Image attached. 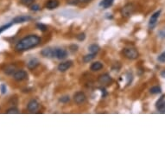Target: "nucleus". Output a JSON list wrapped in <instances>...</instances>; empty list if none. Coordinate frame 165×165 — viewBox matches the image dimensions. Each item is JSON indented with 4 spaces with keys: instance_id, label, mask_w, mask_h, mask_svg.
Masks as SVG:
<instances>
[{
    "instance_id": "obj_15",
    "label": "nucleus",
    "mask_w": 165,
    "mask_h": 165,
    "mask_svg": "<svg viewBox=\"0 0 165 165\" xmlns=\"http://www.w3.org/2000/svg\"><path fill=\"white\" fill-rule=\"evenodd\" d=\"M102 68H103V64L100 62H94L93 64H92L91 67H90V69L92 71H94V72L99 71V70H100Z\"/></svg>"
},
{
    "instance_id": "obj_30",
    "label": "nucleus",
    "mask_w": 165,
    "mask_h": 165,
    "mask_svg": "<svg viewBox=\"0 0 165 165\" xmlns=\"http://www.w3.org/2000/svg\"><path fill=\"white\" fill-rule=\"evenodd\" d=\"M0 90H1V93H2L3 94H5L6 93V90H7L6 86H5V84H2L1 86H0Z\"/></svg>"
},
{
    "instance_id": "obj_26",
    "label": "nucleus",
    "mask_w": 165,
    "mask_h": 165,
    "mask_svg": "<svg viewBox=\"0 0 165 165\" xmlns=\"http://www.w3.org/2000/svg\"><path fill=\"white\" fill-rule=\"evenodd\" d=\"M69 100H70V98H69V96H67V95L62 96V97H61L60 100H59V101L62 102V103H67V102H69Z\"/></svg>"
},
{
    "instance_id": "obj_22",
    "label": "nucleus",
    "mask_w": 165,
    "mask_h": 165,
    "mask_svg": "<svg viewBox=\"0 0 165 165\" xmlns=\"http://www.w3.org/2000/svg\"><path fill=\"white\" fill-rule=\"evenodd\" d=\"M6 113L8 114H17V113H19V110H18L17 108L16 107H12V108H10L8 109L7 111H6Z\"/></svg>"
},
{
    "instance_id": "obj_25",
    "label": "nucleus",
    "mask_w": 165,
    "mask_h": 165,
    "mask_svg": "<svg viewBox=\"0 0 165 165\" xmlns=\"http://www.w3.org/2000/svg\"><path fill=\"white\" fill-rule=\"evenodd\" d=\"M36 28H37L38 29H40L41 31H46L48 29L47 25H45L43 24H36Z\"/></svg>"
},
{
    "instance_id": "obj_1",
    "label": "nucleus",
    "mask_w": 165,
    "mask_h": 165,
    "mask_svg": "<svg viewBox=\"0 0 165 165\" xmlns=\"http://www.w3.org/2000/svg\"><path fill=\"white\" fill-rule=\"evenodd\" d=\"M41 43V38L39 36L35 35H29L26 37L23 38L19 43H18L15 49L17 52H21V51H25L28 49H30L34 47H36L38 44Z\"/></svg>"
},
{
    "instance_id": "obj_34",
    "label": "nucleus",
    "mask_w": 165,
    "mask_h": 165,
    "mask_svg": "<svg viewBox=\"0 0 165 165\" xmlns=\"http://www.w3.org/2000/svg\"><path fill=\"white\" fill-rule=\"evenodd\" d=\"M78 1H79V3H84V4H86V3H89L91 1H93V0H78Z\"/></svg>"
},
{
    "instance_id": "obj_18",
    "label": "nucleus",
    "mask_w": 165,
    "mask_h": 165,
    "mask_svg": "<svg viewBox=\"0 0 165 165\" xmlns=\"http://www.w3.org/2000/svg\"><path fill=\"white\" fill-rule=\"evenodd\" d=\"M38 65H39V61L37 59H32V60H30L28 62L27 67L29 69H34V68H35L36 67H37Z\"/></svg>"
},
{
    "instance_id": "obj_36",
    "label": "nucleus",
    "mask_w": 165,
    "mask_h": 165,
    "mask_svg": "<svg viewBox=\"0 0 165 165\" xmlns=\"http://www.w3.org/2000/svg\"><path fill=\"white\" fill-rule=\"evenodd\" d=\"M161 76L163 77V78H165V70H163V71L161 73Z\"/></svg>"
},
{
    "instance_id": "obj_10",
    "label": "nucleus",
    "mask_w": 165,
    "mask_h": 165,
    "mask_svg": "<svg viewBox=\"0 0 165 165\" xmlns=\"http://www.w3.org/2000/svg\"><path fill=\"white\" fill-rule=\"evenodd\" d=\"M164 97H165V95H162L159 99V100L156 102V105L157 110L161 113H165V101L163 100Z\"/></svg>"
},
{
    "instance_id": "obj_21",
    "label": "nucleus",
    "mask_w": 165,
    "mask_h": 165,
    "mask_svg": "<svg viewBox=\"0 0 165 165\" xmlns=\"http://www.w3.org/2000/svg\"><path fill=\"white\" fill-rule=\"evenodd\" d=\"M162 92V89L160 86H152L151 89H150V93L152 94H161Z\"/></svg>"
},
{
    "instance_id": "obj_24",
    "label": "nucleus",
    "mask_w": 165,
    "mask_h": 165,
    "mask_svg": "<svg viewBox=\"0 0 165 165\" xmlns=\"http://www.w3.org/2000/svg\"><path fill=\"white\" fill-rule=\"evenodd\" d=\"M20 2L24 6H30L31 5H33L34 0H20Z\"/></svg>"
},
{
    "instance_id": "obj_23",
    "label": "nucleus",
    "mask_w": 165,
    "mask_h": 165,
    "mask_svg": "<svg viewBox=\"0 0 165 165\" xmlns=\"http://www.w3.org/2000/svg\"><path fill=\"white\" fill-rule=\"evenodd\" d=\"M12 24H13V22H11V23H10V24H5V25H3V26L0 27V34H1L2 32H4L5 30L8 29L9 28H10V27L12 26Z\"/></svg>"
},
{
    "instance_id": "obj_29",
    "label": "nucleus",
    "mask_w": 165,
    "mask_h": 165,
    "mask_svg": "<svg viewBox=\"0 0 165 165\" xmlns=\"http://www.w3.org/2000/svg\"><path fill=\"white\" fill-rule=\"evenodd\" d=\"M40 9H41V7L38 5H30V10L33 11H38V10H40Z\"/></svg>"
},
{
    "instance_id": "obj_35",
    "label": "nucleus",
    "mask_w": 165,
    "mask_h": 165,
    "mask_svg": "<svg viewBox=\"0 0 165 165\" xmlns=\"http://www.w3.org/2000/svg\"><path fill=\"white\" fill-rule=\"evenodd\" d=\"M105 95H106L105 90V89H102V97H105Z\"/></svg>"
},
{
    "instance_id": "obj_4",
    "label": "nucleus",
    "mask_w": 165,
    "mask_h": 165,
    "mask_svg": "<svg viewBox=\"0 0 165 165\" xmlns=\"http://www.w3.org/2000/svg\"><path fill=\"white\" fill-rule=\"evenodd\" d=\"M13 78L16 81H22L26 80L28 78V74L24 70H17L14 73Z\"/></svg>"
},
{
    "instance_id": "obj_27",
    "label": "nucleus",
    "mask_w": 165,
    "mask_h": 165,
    "mask_svg": "<svg viewBox=\"0 0 165 165\" xmlns=\"http://www.w3.org/2000/svg\"><path fill=\"white\" fill-rule=\"evenodd\" d=\"M157 60L160 62H165V51L160 54V56H158V58H157Z\"/></svg>"
},
{
    "instance_id": "obj_17",
    "label": "nucleus",
    "mask_w": 165,
    "mask_h": 165,
    "mask_svg": "<svg viewBox=\"0 0 165 165\" xmlns=\"http://www.w3.org/2000/svg\"><path fill=\"white\" fill-rule=\"evenodd\" d=\"M16 72V66L15 65H8L5 68V73L8 75H13L14 73Z\"/></svg>"
},
{
    "instance_id": "obj_6",
    "label": "nucleus",
    "mask_w": 165,
    "mask_h": 165,
    "mask_svg": "<svg viewBox=\"0 0 165 165\" xmlns=\"http://www.w3.org/2000/svg\"><path fill=\"white\" fill-rule=\"evenodd\" d=\"M86 94L83 92H77V93H75L74 95V100L77 105H81L84 103L86 101Z\"/></svg>"
},
{
    "instance_id": "obj_31",
    "label": "nucleus",
    "mask_w": 165,
    "mask_h": 165,
    "mask_svg": "<svg viewBox=\"0 0 165 165\" xmlns=\"http://www.w3.org/2000/svg\"><path fill=\"white\" fill-rule=\"evenodd\" d=\"M68 5H76L79 4V1L78 0H68V2H67Z\"/></svg>"
},
{
    "instance_id": "obj_19",
    "label": "nucleus",
    "mask_w": 165,
    "mask_h": 165,
    "mask_svg": "<svg viewBox=\"0 0 165 165\" xmlns=\"http://www.w3.org/2000/svg\"><path fill=\"white\" fill-rule=\"evenodd\" d=\"M96 56V54H93V53H91V54H86V56H83V62L85 63H87L91 61H93Z\"/></svg>"
},
{
    "instance_id": "obj_33",
    "label": "nucleus",
    "mask_w": 165,
    "mask_h": 165,
    "mask_svg": "<svg viewBox=\"0 0 165 165\" xmlns=\"http://www.w3.org/2000/svg\"><path fill=\"white\" fill-rule=\"evenodd\" d=\"M159 35H160V36H161L162 38H165V29H163V30L160 31Z\"/></svg>"
},
{
    "instance_id": "obj_14",
    "label": "nucleus",
    "mask_w": 165,
    "mask_h": 165,
    "mask_svg": "<svg viewBox=\"0 0 165 165\" xmlns=\"http://www.w3.org/2000/svg\"><path fill=\"white\" fill-rule=\"evenodd\" d=\"M58 6H59L58 0H48V2L46 3V8L48 10L56 9Z\"/></svg>"
},
{
    "instance_id": "obj_5",
    "label": "nucleus",
    "mask_w": 165,
    "mask_h": 165,
    "mask_svg": "<svg viewBox=\"0 0 165 165\" xmlns=\"http://www.w3.org/2000/svg\"><path fill=\"white\" fill-rule=\"evenodd\" d=\"M67 56V52L63 48H54V57L59 60H64Z\"/></svg>"
},
{
    "instance_id": "obj_32",
    "label": "nucleus",
    "mask_w": 165,
    "mask_h": 165,
    "mask_svg": "<svg viewBox=\"0 0 165 165\" xmlns=\"http://www.w3.org/2000/svg\"><path fill=\"white\" fill-rule=\"evenodd\" d=\"M70 49H71V51H73V52L77 51L78 46H77V45H71V46H70Z\"/></svg>"
},
{
    "instance_id": "obj_12",
    "label": "nucleus",
    "mask_w": 165,
    "mask_h": 165,
    "mask_svg": "<svg viewBox=\"0 0 165 165\" xmlns=\"http://www.w3.org/2000/svg\"><path fill=\"white\" fill-rule=\"evenodd\" d=\"M160 13H161V10H158V11L155 12V13L151 16V17L150 18L149 25H150L151 28L155 27V25L156 24V22H157V20H158V17H159V16H160Z\"/></svg>"
},
{
    "instance_id": "obj_20",
    "label": "nucleus",
    "mask_w": 165,
    "mask_h": 165,
    "mask_svg": "<svg viewBox=\"0 0 165 165\" xmlns=\"http://www.w3.org/2000/svg\"><path fill=\"white\" fill-rule=\"evenodd\" d=\"M100 47L97 45V44H92L88 47V50L91 52V53H93V54H97L99 51H100Z\"/></svg>"
},
{
    "instance_id": "obj_3",
    "label": "nucleus",
    "mask_w": 165,
    "mask_h": 165,
    "mask_svg": "<svg viewBox=\"0 0 165 165\" xmlns=\"http://www.w3.org/2000/svg\"><path fill=\"white\" fill-rule=\"evenodd\" d=\"M135 10V6L132 4H126L121 10V14L124 17L131 16Z\"/></svg>"
},
{
    "instance_id": "obj_9",
    "label": "nucleus",
    "mask_w": 165,
    "mask_h": 165,
    "mask_svg": "<svg viewBox=\"0 0 165 165\" xmlns=\"http://www.w3.org/2000/svg\"><path fill=\"white\" fill-rule=\"evenodd\" d=\"M98 81L100 84H104V85H107L109 83L112 82V77L110 76L108 74H104L99 76L98 78Z\"/></svg>"
},
{
    "instance_id": "obj_28",
    "label": "nucleus",
    "mask_w": 165,
    "mask_h": 165,
    "mask_svg": "<svg viewBox=\"0 0 165 165\" xmlns=\"http://www.w3.org/2000/svg\"><path fill=\"white\" fill-rule=\"evenodd\" d=\"M76 38H77V40L78 41H84L85 40V38H86V35H85V33H81V34H79L77 36H76Z\"/></svg>"
},
{
    "instance_id": "obj_7",
    "label": "nucleus",
    "mask_w": 165,
    "mask_h": 165,
    "mask_svg": "<svg viewBox=\"0 0 165 165\" xmlns=\"http://www.w3.org/2000/svg\"><path fill=\"white\" fill-rule=\"evenodd\" d=\"M39 103L37 102V100H30L29 103H28V105H27V109L30 113H34L35 111H37L38 108H39Z\"/></svg>"
},
{
    "instance_id": "obj_8",
    "label": "nucleus",
    "mask_w": 165,
    "mask_h": 165,
    "mask_svg": "<svg viewBox=\"0 0 165 165\" xmlns=\"http://www.w3.org/2000/svg\"><path fill=\"white\" fill-rule=\"evenodd\" d=\"M32 20V17L29 16H19L15 17L12 20V22L14 24H22V23H25V22H29Z\"/></svg>"
},
{
    "instance_id": "obj_13",
    "label": "nucleus",
    "mask_w": 165,
    "mask_h": 165,
    "mask_svg": "<svg viewBox=\"0 0 165 165\" xmlns=\"http://www.w3.org/2000/svg\"><path fill=\"white\" fill-rule=\"evenodd\" d=\"M41 54L43 57H48V58L54 57V48H46L41 51Z\"/></svg>"
},
{
    "instance_id": "obj_16",
    "label": "nucleus",
    "mask_w": 165,
    "mask_h": 165,
    "mask_svg": "<svg viewBox=\"0 0 165 165\" xmlns=\"http://www.w3.org/2000/svg\"><path fill=\"white\" fill-rule=\"evenodd\" d=\"M114 0H102L100 3V6H101L103 9H107L110 6H112Z\"/></svg>"
},
{
    "instance_id": "obj_2",
    "label": "nucleus",
    "mask_w": 165,
    "mask_h": 165,
    "mask_svg": "<svg viewBox=\"0 0 165 165\" xmlns=\"http://www.w3.org/2000/svg\"><path fill=\"white\" fill-rule=\"evenodd\" d=\"M123 54L126 58L130 59V60H135L138 57V52L137 51V49H135L133 48H124Z\"/></svg>"
},
{
    "instance_id": "obj_11",
    "label": "nucleus",
    "mask_w": 165,
    "mask_h": 165,
    "mask_svg": "<svg viewBox=\"0 0 165 165\" xmlns=\"http://www.w3.org/2000/svg\"><path fill=\"white\" fill-rule=\"evenodd\" d=\"M73 65V62L72 61H67V62H62L58 65V70L60 72H65L67 71L68 68H70Z\"/></svg>"
}]
</instances>
